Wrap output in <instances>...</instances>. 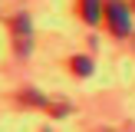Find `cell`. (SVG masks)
Returning <instances> with one entry per match:
<instances>
[{"instance_id":"6da1fadb","label":"cell","mask_w":135,"mask_h":132,"mask_svg":"<svg viewBox=\"0 0 135 132\" xmlns=\"http://www.w3.org/2000/svg\"><path fill=\"white\" fill-rule=\"evenodd\" d=\"M105 17H109L112 33H119V36L132 33V13H129V7H125L122 0H109V3H105Z\"/></svg>"},{"instance_id":"7a4b0ae2","label":"cell","mask_w":135,"mask_h":132,"mask_svg":"<svg viewBox=\"0 0 135 132\" xmlns=\"http://www.w3.org/2000/svg\"><path fill=\"white\" fill-rule=\"evenodd\" d=\"M13 46H17V53H30V20L26 17L13 20Z\"/></svg>"},{"instance_id":"3957f363","label":"cell","mask_w":135,"mask_h":132,"mask_svg":"<svg viewBox=\"0 0 135 132\" xmlns=\"http://www.w3.org/2000/svg\"><path fill=\"white\" fill-rule=\"evenodd\" d=\"M79 13L86 23H96L102 17V0H79Z\"/></svg>"},{"instance_id":"277c9868","label":"cell","mask_w":135,"mask_h":132,"mask_svg":"<svg viewBox=\"0 0 135 132\" xmlns=\"http://www.w3.org/2000/svg\"><path fill=\"white\" fill-rule=\"evenodd\" d=\"M73 73H76V76H89V73H92V63H89V59H86V56H73Z\"/></svg>"}]
</instances>
